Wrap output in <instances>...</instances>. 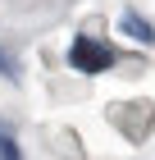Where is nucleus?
I'll return each instance as SVG.
<instances>
[{
	"mask_svg": "<svg viewBox=\"0 0 155 160\" xmlns=\"http://www.w3.org/2000/svg\"><path fill=\"white\" fill-rule=\"evenodd\" d=\"M114 46H105V41L96 37H73L69 46V64L78 69V73H105V69H114Z\"/></svg>",
	"mask_w": 155,
	"mask_h": 160,
	"instance_id": "1",
	"label": "nucleus"
},
{
	"mask_svg": "<svg viewBox=\"0 0 155 160\" xmlns=\"http://www.w3.org/2000/svg\"><path fill=\"white\" fill-rule=\"evenodd\" d=\"M119 32L123 37H132L137 46H155V23H146L137 9H123V18H119Z\"/></svg>",
	"mask_w": 155,
	"mask_h": 160,
	"instance_id": "2",
	"label": "nucleus"
},
{
	"mask_svg": "<svg viewBox=\"0 0 155 160\" xmlns=\"http://www.w3.org/2000/svg\"><path fill=\"white\" fill-rule=\"evenodd\" d=\"M0 160H23V151H18V142H14L9 123H0Z\"/></svg>",
	"mask_w": 155,
	"mask_h": 160,
	"instance_id": "3",
	"label": "nucleus"
},
{
	"mask_svg": "<svg viewBox=\"0 0 155 160\" xmlns=\"http://www.w3.org/2000/svg\"><path fill=\"white\" fill-rule=\"evenodd\" d=\"M0 73H5V82H18V78H23V73H18V60H14L9 46H0Z\"/></svg>",
	"mask_w": 155,
	"mask_h": 160,
	"instance_id": "4",
	"label": "nucleus"
}]
</instances>
